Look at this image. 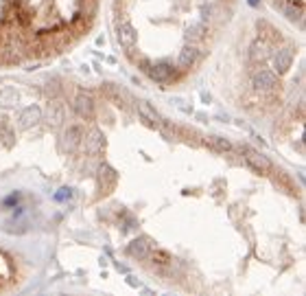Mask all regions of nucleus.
Segmentation results:
<instances>
[{
	"label": "nucleus",
	"mask_w": 306,
	"mask_h": 296,
	"mask_svg": "<svg viewBox=\"0 0 306 296\" xmlns=\"http://www.w3.org/2000/svg\"><path fill=\"white\" fill-rule=\"evenodd\" d=\"M18 92H16V88H11V86H2L0 88V106H16L18 103Z\"/></svg>",
	"instance_id": "obj_22"
},
{
	"label": "nucleus",
	"mask_w": 306,
	"mask_h": 296,
	"mask_svg": "<svg viewBox=\"0 0 306 296\" xmlns=\"http://www.w3.org/2000/svg\"><path fill=\"white\" fill-rule=\"evenodd\" d=\"M197 57H199V51H197L195 44H186L177 55V68L180 70H188L197 64Z\"/></svg>",
	"instance_id": "obj_10"
},
{
	"label": "nucleus",
	"mask_w": 306,
	"mask_h": 296,
	"mask_svg": "<svg viewBox=\"0 0 306 296\" xmlns=\"http://www.w3.org/2000/svg\"><path fill=\"white\" fill-rule=\"evenodd\" d=\"M214 13V4H204L201 7V16H204V20H210Z\"/></svg>",
	"instance_id": "obj_25"
},
{
	"label": "nucleus",
	"mask_w": 306,
	"mask_h": 296,
	"mask_svg": "<svg viewBox=\"0 0 306 296\" xmlns=\"http://www.w3.org/2000/svg\"><path fill=\"white\" fill-rule=\"evenodd\" d=\"M81 145H86V154L96 156V154H101L103 147H105V138H103V134L98 130H92L90 134H83Z\"/></svg>",
	"instance_id": "obj_9"
},
{
	"label": "nucleus",
	"mask_w": 306,
	"mask_h": 296,
	"mask_svg": "<svg viewBox=\"0 0 306 296\" xmlns=\"http://www.w3.org/2000/svg\"><path fill=\"white\" fill-rule=\"evenodd\" d=\"M241 152H243V158H245V162H247L249 167L254 169V171H258V173H265V171H269V169H271V162H269V158H267L265 154L256 152V149L247 147V145H243V147H241Z\"/></svg>",
	"instance_id": "obj_2"
},
{
	"label": "nucleus",
	"mask_w": 306,
	"mask_h": 296,
	"mask_svg": "<svg viewBox=\"0 0 306 296\" xmlns=\"http://www.w3.org/2000/svg\"><path fill=\"white\" fill-rule=\"evenodd\" d=\"M83 134H86V132H83L81 125H70V128L64 132V136H61V149L68 154L77 152V149L81 147Z\"/></svg>",
	"instance_id": "obj_3"
},
{
	"label": "nucleus",
	"mask_w": 306,
	"mask_h": 296,
	"mask_svg": "<svg viewBox=\"0 0 306 296\" xmlns=\"http://www.w3.org/2000/svg\"><path fill=\"white\" fill-rule=\"evenodd\" d=\"M136 108H138V114H140V119L144 121L147 125H151V128H158L160 125V121H162V116L155 112V108L151 106V103H147V101H138L136 103Z\"/></svg>",
	"instance_id": "obj_11"
},
{
	"label": "nucleus",
	"mask_w": 306,
	"mask_h": 296,
	"mask_svg": "<svg viewBox=\"0 0 306 296\" xmlns=\"http://www.w3.org/2000/svg\"><path fill=\"white\" fill-rule=\"evenodd\" d=\"M147 75L153 79L155 83H168L173 77H175V66H173L171 62L151 64V68L147 70Z\"/></svg>",
	"instance_id": "obj_5"
},
{
	"label": "nucleus",
	"mask_w": 306,
	"mask_h": 296,
	"mask_svg": "<svg viewBox=\"0 0 306 296\" xmlns=\"http://www.w3.org/2000/svg\"><path fill=\"white\" fill-rule=\"evenodd\" d=\"M116 37H118V44L127 51V53L134 51L136 44H138V31H136V27L127 20H122L120 25L116 27Z\"/></svg>",
	"instance_id": "obj_1"
},
{
	"label": "nucleus",
	"mask_w": 306,
	"mask_h": 296,
	"mask_svg": "<svg viewBox=\"0 0 306 296\" xmlns=\"http://www.w3.org/2000/svg\"><path fill=\"white\" fill-rule=\"evenodd\" d=\"M267 57H269V44L262 40L254 42L252 46H249V59H252L254 64H262L267 62Z\"/></svg>",
	"instance_id": "obj_16"
},
{
	"label": "nucleus",
	"mask_w": 306,
	"mask_h": 296,
	"mask_svg": "<svg viewBox=\"0 0 306 296\" xmlns=\"http://www.w3.org/2000/svg\"><path fill=\"white\" fill-rule=\"evenodd\" d=\"M72 108H74V112H77V116H81V119H86V121L94 119V110H96V106H94V99L90 95H86V92H81V95L74 97Z\"/></svg>",
	"instance_id": "obj_7"
},
{
	"label": "nucleus",
	"mask_w": 306,
	"mask_h": 296,
	"mask_svg": "<svg viewBox=\"0 0 306 296\" xmlns=\"http://www.w3.org/2000/svg\"><path fill=\"white\" fill-rule=\"evenodd\" d=\"M134 62H136V66H138L140 70H142V73H147V70L151 68V64H153L151 59L144 57V55H138V57H134Z\"/></svg>",
	"instance_id": "obj_24"
},
{
	"label": "nucleus",
	"mask_w": 306,
	"mask_h": 296,
	"mask_svg": "<svg viewBox=\"0 0 306 296\" xmlns=\"http://www.w3.org/2000/svg\"><path fill=\"white\" fill-rule=\"evenodd\" d=\"M40 121H42V110L37 106H26L24 110H20V114H18V125H20V130L35 128Z\"/></svg>",
	"instance_id": "obj_8"
},
{
	"label": "nucleus",
	"mask_w": 306,
	"mask_h": 296,
	"mask_svg": "<svg viewBox=\"0 0 306 296\" xmlns=\"http://www.w3.org/2000/svg\"><path fill=\"white\" fill-rule=\"evenodd\" d=\"M258 31L262 35V42H267V44H280L282 42L280 29H276L269 20H258Z\"/></svg>",
	"instance_id": "obj_12"
},
{
	"label": "nucleus",
	"mask_w": 306,
	"mask_h": 296,
	"mask_svg": "<svg viewBox=\"0 0 306 296\" xmlns=\"http://www.w3.org/2000/svg\"><path fill=\"white\" fill-rule=\"evenodd\" d=\"M282 11H284V16H286V20H289V22H298V25H302V22H304V9L302 7L295 9L293 4H284Z\"/></svg>",
	"instance_id": "obj_23"
},
{
	"label": "nucleus",
	"mask_w": 306,
	"mask_h": 296,
	"mask_svg": "<svg viewBox=\"0 0 306 296\" xmlns=\"http://www.w3.org/2000/svg\"><path fill=\"white\" fill-rule=\"evenodd\" d=\"M252 83H254V88H256V90L271 92V90H276V86H278V77H276L274 70L260 68V70H256V73H254Z\"/></svg>",
	"instance_id": "obj_4"
},
{
	"label": "nucleus",
	"mask_w": 306,
	"mask_h": 296,
	"mask_svg": "<svg viewBox=\"0 0 306 296\" xmlns=\"http://www.w3.org/2000/svg\"><path fill=\"white\" fill-rule=\"evenodd\" d=\"M188 40L190 42H201L208 37V25H206V20H199V22H192L190 27H188L186 31Z\"/></svg>",
	"instance_id": "obj_17"
},
{
	"label": "nucleus",
	"mask_w": 306,
	"mask_h": 296,
	"mask_svg": "<svg viewBox=\"0 0 306 296\" xmlns=\"http://www.w3.org/2000/svg\"><path fill=\"white\" fill-rule=\"evenodd\" d=\"M46 119H48L50 128H61L66 121V110L59 101H50L48 103V110H46Z\"/></svg>",
	"instance_id": "obj_14"
},
{
	"label": "nucleus",
	"mask_w": 306,
	"mask_h": 296,
	"mask_svg": "<svg viewBox=\"0 0 306 296\" xmlns=\"http://www.w3.org/2000/svg\"><path fill=\"white\" fill-rule=\"evenodd\" d=\"M151 250H153V243H151V239H149V237H138V239H134V242L127 246V255L134 257V259H138V261L149 259Z\"/></svg>",
	"instance_id": "obj_6"
},
{
	"label": "nucleus",
	"mask_w": 306,
	"mask_h": 296,
	"mask_svg": "<svg viewBox=\"0 0 306 296\" xmlns=\"http://www.w3.org/2000/svg\"><path fill=\"white\" fill-rule=\"evenodd\" d=\"M158 130L162 132V136L166 140H173V138H180L182 136V128H177V125H173L171 121H160V125H158Z\"/></svg>",
	"instance_id": "obj_19"
},
{
	"label": "nucleus",
	"mask_w": 306,
	"mask_h": 296,
	"mask_svg": "<svg viewBox=\"0 0 306 296\" xmlns=\"http://www.w3.org/2000/svg\"><path fill=\"white\" fill-rule=\"evenodd\" d=\"M204 143L208 145L212 152H219V154H225L232 149V143H230L228 138H223V136H206Z\"/></svg>",
	"instance_id": "obj_18"
},
{
	"label": "nucleus",
	"mask_w": 306,
	"mask_h": 296,
	"mask_svg": "<svg viewBox=\"0 0 306 296\" xmlns=\"http://www.w3.org/2000/svg\"><path fill=\"white\" fill-rule=\"evenodd\" d=\"M103 90H105L107 97H112L114 101H118V103L129 101V95H127V92L122 90L120 86H116V83H103Z\"/></svg>",
	"instance_id": "obj_21"
},
{
	"label": "nucleus",
	"mask_w": 306,
	"mask_h": 296,
	"mask_svg": "<svg viewBox=\"0 0 306 296\" xmlns=\"http://www.w3.org/2000/svg\"><path fill=\"white\" fill-rule=\"evenodd\" d=\"M0 140H2L7 147H11V145L16 143V132L9 125L7 119H0Z\"/></svg>",
	"instance_id": "obj_20"
},
{
	"label": "nucleus",
	"mask_w": 306,
	"mask_h": 296,
	"mask_svg": "<svg viewBox=\"0 0 306 296\" xmlns=\"http://www.w3.org/2000/svg\"><path fill=\"white\" fill-rule=\"evenodd\" d=\"M116 180H118V176H116V171L112 167H107V164L98 167V187L103 189V193H110L114 189Z\"/></svg>",
	"instance_id": "obj_13"
},
{
	"label": "nucleus",
	"mask_w": 306,
	"mask_h": 296,
	"mask_svg": "<svg viewBox=\"0 0 306 296\" xmlns=\"http://www.w3.org/2000/svg\"><path fill=\"white\" fill-rule=\"evenodd\" d=\"M249 2H252V4H258V0H249Z\"/></svg>",
	"instance_id": "obj_26"
},
{
	"label": "nucleus",
	"mask_w": 306,
	"mask_h": 296,
	"mask_svg": "<svg viewBox=\"0 0 306 296\" xmlns=\"http://www.w3.org/2000/svg\"><path fill=\"white\" fill-rule=\"evenodd\" d=\"M293 51H295V49H291V46H284V49H280V51L276 53L274 64H276V70H278V73H286V70L291 68V64H293V57H295Z\"/></svg>",
	"instance_id": "obj_15"
}]
</instances>
